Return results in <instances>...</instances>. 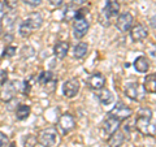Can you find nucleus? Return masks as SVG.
<instances>
[{
	"label": "nucleus",
	"instance_id": "f257e3e1",
	"mask_svg": "<svg viewBox=\"0 0 156 147\" xmlns=\"http://www.w3.org/2000/svg\"><path fill=\"white\" fill-rule=\"evenodd\" d=\"M154 119V112L150 108H140L135 120V128L140 134L147 137H155V124L151 122Z\"/></svg>",
	"mask_w": 156,
	"mask_h": 147
},
{
	"label": "nucleus",
	"instance_id": "a878e982",
	"mask_svg": "<svg viewBox=\"0 0 156 147\" xmlns=\"http://www.w3.org/2000/svg\"><path fill=\"white\" fill-rule=\"evenodd\" d=\"M77 14V9L73 7H66V9L64 11V21H72V20L76 18Z\"/></svg>",
	"mask_w": 156,
	"mask_h": 147
},
{
	"label": "nucleus",
	"instance_id": "f704fd0d",
	"mask_svg": "<svg viewBox=\"0 0 156 147\" xmlns=\"http://www.w3.org/2000/svg\"><path fill=\"white\" fill-rule=\"evenodd\" d=\"M150 25L152 26V29H155V16H152V18L150 20Z\"/></svg>",
	"mask_w": 156,
	"mask_h": 147
},
{
	"label": "nucleus",
	"instance_id": "423d86ee",
	"mask_svg": "<svg viewBox=\"0 0 156 147\" xmlns=\"http://www.w3.org/2000/svg\"><path fill=\"white\" fill-rule=\"evenodd\" d=\"M73 34L77 39L83 38L87 31L90 29V22L87 21L86 17H81V18H74L73 20Z\"/></svg>",
	"mask_w": 156,
	"mask_h": 147
},
{
	"label": "nucleus",
	"instance_id": "0eeeda50",
	"mask_svg": "<svg viewBox=\"0 0 156 147\" xmlns=\"http://www.w3.org/2000/svg\"><path fill=\"white\" fill-rule=\"evenodd\" d=\"M57 126L62 134H68L76 128V119L70 113H64L60 116L57 121Z\"/></svg>",
	"mask_w": 156,
	"mask_h": 147
},
{
	"label": "nucleus",
	"instance_id": "9b49d317",
	"mask_svg": "<svg viewBox=\"0 0 156 147\" xmlns=\"http://www.w3.org/2000/svg\"><path fill=\"white\" fill-rule=\"evenodd\" d=\"M130 37L133 42H142L148 37V31L142 23H136L130 29Z\"/></svg>",
	"mask_w": 156,
	"mask_h": 147
},
{
	"label": "nucleus",
	"instance_id": "412c9836",
	"mask_svg": "<svg viewBox=\"0 0 156 147\" xmlns=\"http://www.w3.org/2000/svg\"><path fill=\"white\" fill-rule=\"evenodd\" d=\"M30 112H31V108L27 104H20L16 109V119L20 121L26 120L29 115H30Z\"/></svg>",
	"mask_w": 156,
	"mask_h": 147
},
{
	"label": "nucleus",
	"instance_id": "c9c22d12",
	"mask_svg": "<svg viewBox=\"0 0 156 147\" xmlns=\"http://www.w3.org/2000/svg\"><path fill=\"white\" fill-rule=\"evenodd\" d=\"M2 34H3V26H2V23H0V37H2Z\"/></svg>",
	"mask_w": 156,
	"mask_h": 147
},
{
	"label": "nucleus",
	"instance_id": "2f4dec72",
	"mask_svg": "<svg viewBox=\"0 0 156 147\" xmlns=\"http://www.w3.org/2000/svg\"><path fill=\"white\" fill-rule=\"evenodd\" d=\"M48 2H50V4L53 7H60V5H62L64 0H48Z\"/></svg>",
	"mask_w": 156,
	"mask_h": 147
},
{
	"label": "nucleus",
	"instance_id": "4468645a",
	"mask_svg": "<svg viewBox=\"0 0 156 147\" xmlns=\"http://www.w3.org/2000/svg\"><path fill=\"white\" fill-rule=\"evenodd\" d=\"M69 42L66 41H60L57 42L55 47H53V55L57 59H64L68 55V51H69Z\"/></svg>",
	"mask_w": 156,
	"mask_h": 147
},
{
	"label": "nucleus",
	"instance_id": "a211bd4d",
	"mask_svg": "<svg viewBox=\"0 0 156 147\" xmlns=\"http://www.w3.org/2000/svg\"><path fill=\"white\" fill-rule=\"evenodd\" d=\"M87 52H89V45H87L86 42H80L77 43L73 48V56L76 59H83Z\"/></svg>",
	"mask_w": 156,
	"mask_h": 147
},
{
	"label": "nucleus",
	"instance_id": "20e7f679",
	"mask_svg": "<svg viewBox=\"0 0 156 147\" xmlns=\"http://www.w3.org/2000/svg\"><path fill=\"white\" fill-rule=\"evenodd\" d=\"M18 90L20 89L17 87L16 82H11V81L2 82L0 83V99L5 103L11 102Z\"/></svg>",
	"mask_w": 156,
	"mask_h": 147
},
{
	"label": "nucleus",
	"instance_id": "c85d7f7f",
	"mask_svg": "<svg viewBox=\"0 0 156 147\" xmlns=\"http://www.w3.org/2000/svg\"><path fill=\"white\" fill-rule=\"evenodd\" d=\"M17 0H5L3 4L5 5V8H8L9 11H13V9H16L17 8Z\"/></svg>",
	"mask_w": 156,
	"mask_h": 147
},
{
	"label": "nucleus",
	"instance_id": "e433bc0d",
	"mask_svg": "<svg viewBox=\"0 0 156 147\" xmlns=\"http://www.w3.org/2000/svg\"><path fill=\"white\" fill-rule=\"evenodd\" d=\"M9 147H16V143L13 142V143H11V146H9Z\"/></svg>",
	"mask_w": 156,
	"mask_h": 147
},
{
	"label": "nucleus",
	"instance_id": "ddd939ff",
	"mask_svg": "<svg viewBox=\"0 0 156 147\" xmlns=\"http://www.w3.org/2000/svg\"><path fill=\"white\" fill-rule=\"evenodd\" d=\"M25 22L27 23L29 26H30V29L34 31V30H37V29H41V26L43 25V17H42L41 13L33 12V13H30L26 17Z\"/></svg>",
	"mask_w": 156,
	"mask_h": 147
},
{
	"label": "nucleus",
	"instance_id": "dca6fc26",
	"mask_svg": "<svg viewBox=\"0 0 156 147\" xmlns=\"http://www.w3.org/2000/svg\"><path fill=\"white\" fill-rule=\"evenodd\" d=\"M133 65L135 68V70L139 72V73H147L148 69H150V61L146 56L136 57L134 60V63H133Z\"/></svg>",
	"mask_w": 156,
	"mask_h": 147
},
{
	"label": "nucleus",
	"instance_id": "72a5a7b5",
	"mask_svg": "<svg viewBox=\"0 0 156 147\" xmlns=\"http://www.w3.org/2000/svg\"><path fill=\"white\" fill-rule=\"evenodd\" d=\"M85 3H86V0H72V4L76 7L82 5V4H85Z\"/></svg>",
	"mask_w": 156,
	"mask_h": 147
},
{
	"label": "nucleus",
	"instance_id": "bb28decb",
	"mask_svg": "<svg viewBox=\"0 0 156 147\" xmlns=\"http://www.w3.org/2000/svg\"><path fill=\"white\" fill-rule=\"evenodd\" d=\"M23 145L25 147H34L37 145V137L35 135H26V138L23 139Z\"/></svg>",
	"mask_w": 156,
	"mask_h": 147
},
{
	"label": "nucleus",
	"instance_id": "6e6552de",
	"mask_svg": "<svg viewBox=\"0 0 156 147\" xmlns=\"http://www.w3.org/2000/svg\"><path fill=\"white\" fill-rule=\"evenodd\" d=\"M133 22H134V17L133 14L129 13V12H125L122 14H119L116 20V26L117 29L121 31V33H126L129 31L131 26H133Z\"/></svg>",
	"mask_w": 156,
	"mask_h": 147
},
{
	"label": "nucleus",
	"instance_id": "7c9ffc66",
	"mask_svg": "<svg viewBox=\"0 0 156 147\" xmlns=\"http://www.w3.org/2000/svg\"><path fill=\"white\" fill-rule=\"evenodd\" d=\"M25 4H27V5H30V7H38V5H41L43 0H22Z\"/></svg>",
	"mask_w": 156,
	"mask_h": 147
},
{
	"label": "nucleus",
	"instance_id": "c756f323",
	"mask_svg": "<svg viewBox=\"0 0 156 147\" xmlns=\"http://www.w3.org/2000/svg\"><path fill=\"white\" fill-rule=\"evenodd\" d=\"M9 143V138L7 134H4L3 131H0V147H7Z\"/></svg>",
	"mask_w": 156,
	"mask_h": 147
},
{
	"label": "nucleus",
	"instance_id": "aec40b11",
	"mask_svg": "<svg viewBox=\"0 0 156 147\" xmlns=\"http://www.w3.org/2000/svg\"><path fill=\"white\" fill-rule=\"evenodd\" d=\"M115 17L111 14V12L107 9L105 7L100 11V14H99V22L103 25L104 27H108L112 25V20H113Z\"/></svg>",
	"mask_w": 156,
	"mask_h": 147
},
{
	"label": "nucleus",
	"instance_id": "393cba45",
	"mask_svg": "<svg viewBox=\"0 0 156 147\" xmlns=\"http://www.w3.org/2000/svg\"><path fill=\"white\" fill-rule=\"evenodd\" d=\"M18 31H20V35L23 37V38L30 37V35H31V33H33V30L30 29V26H29L25 21H22V22H21V25H20Z\"/></svg>",
	"mask_w": 156,
	"mask_h": 147
},
{
	"label": "nucleus",
	"instance_id": "2eb2a0df",
	"mask_svg": "<svg viewBox=\"0 0 156 147\" xmlns=\"http://www.w3.org/2000/svg\"><path fill=\"white\" fill-rule=\"evenodd\" d=\"M96 96H98V99H99V102L101 103V104H104V106L111 104V103L113 102V99H115L113 92H112L111 90H108V89H104V87L103 89H100V90H98Z\"/></svg>",
	"mask_w": 156,
	"mask_h": 147
},
{
	"label": "nucleus",
	"instance_id": "f3484780",
	"mask_svg": "<svg viewBox=\"0 0 156 147\" xmlns=\"http://www.w3.org/2000/svg\"><path fill=\"white\" fill-rule=\"evenodd\" d=\"M125 142V134L120 130H116L113 134H111L109 139H108V143L109 147H121Z\"/></svg>",
	"mask_w": 156,
	"mask_h": 147
},
{
	"label": "nucleus",
	"instance_id": "4be33fe9",
	"mask_svg": "<svg viewBox=\"0 0 156 147\" xmlns=\"http://www.w3.org/2000/svg\"><path fill=\"white\" fill-rule=\"evenodd\" d=\"M38 82L41 85H48V83H52L55 81V77H53V73L50 70H43L39 73V76L37 77Z\"/></svg>",
	"mask_w": 156,
	"mask_h": 147
},
{
	"label": "nucleus",
	"instance_id": "473e14b6",
	"mask_svg": "<svg viewBox=\"0 0 156 147\" xmlns=\"http://www.w3.org/2000/svg\"><path fill=\"white\" fill-rule=\"evenodd\" d=\"M5 13H7V12H5V5H4V4L0 2V18H3Z\"/></svg>",
	"mask_w": 156,
	"mask_h": 147
},
{
	"label": "nucleus",
	"instance_id": "f03ea898",
	"mask_svg": "<svg viewBox=\"0 0 156 147\" xmlns=\"http://www.w3.org/2000/svg\"><path fill=\"white\" fill-rule=\"evenodd\" d=\"M37 142L43 147H55L60 142L58 131L55 128H47L39 131L37 137Z\"/></svg>",
	"mask_w": 156,
	"mask_h": 147
},
{
	"label": "nucleus",
	"instance_id": "b1692460",
	"mask_svg": "<svg viewBox=\"0 0 156 147\" xmlns=\"http://www.w3.org/2000/svg\"><path fill=\"white\" fill-rule=\"evenodd\" d=\"M16 14L13 13V11H11L9 13H5L4 14V17H3V20H4V25H5L8 29H12L13 26H14V21H16Z\"/></svg>",
	"mask_w": 156,
	"mask_h": 147
},
{
	"label": "nucleus",
	"instance_id": "6ab92c4d",
	"mask_svg": "<svg viewBox=\"0 0 156 147\" xmlns=\"http://www.w3.org/2000/svg\"><path fill=\"white\" fill-rule=\"evenodd\" d=\"M143 90L146 92H151L154 94L156 91V74L152 73V74H148L147 77L144 78V82H143Z\"/></svg>",
	"mask_w": 156,
	"mask_h": 147
},
{
	"label": "nucleus",
	"instance_id": "9d476101",
	"mask_svg": "<svg viewBox=\"0 0 156 147\" xmlns=\"http://www.w3.org/2000/svg\"><path fill=\"white\" fill-rule=\"evenodd\" d=\"M104 85H105V77L99 72L92 73V74H90L89 78H87V86H89L91 90L98 91V90L103 89Z\"/></svg>",
	"mask_w": 156,
	"mask_h": 147
},
{
	"label": "nucleus",
	"instance_id": "7ed1b4c3",
	"mask_svg": "<svg viewBox=\"0 0 156 147\" xmlns=\"http://www.w3.org/2000/svg\"><path fill=\"white\" fill-rule=\"evenodd\" d=\"M124 92L130 99L140 102L144 99L146 91L143 90V86L139 85L138 82H128V83H125V86H124Z\"/></svg>",
	"mask_w": 156,
	"mask_h": 147
},
{
	"label": "nucleus",
	"instance_id": "39448f33",
	"mask_svg": "<svg viewBox=\"0 0 156 147\" xmlns=\"http://www.w3.org/2000/svg\"><path fill=\"white\" fill-rule=\"evenodd\" d=\"M108 115L112 116V117H115V119H117L119 121H124L126 119H129V117H131L133 111H131L130 107L124 104L122 102H119L113 108L108 112Z\"/></svg>",
	"mask_w": 156,
	"mask_h": 147
},
{
	"label": "nucleus",
	"instance_id": "5701e85b",
	"mask_svg": "<svg viewBox=\"0 0 156 147\" xmlns=\"http://www.w3.org/2000/svg\"><path fill=\"white\" fill-rule=\"evenodd\" d=\"M105 8L111 12V14L115 18L120 14V3H119V0H107Z\"/></svg>",
	"mask_w": 156,
	"mask_h": 147
},
{
	"label": "nucleus",
	"instance_id": "f8f14e48",
	"mask_svg": "<svg viewBox=\"0 0 156 147\" xmlns=\"http://www.w3.org/2000/svg\"><path fill=\"white\" fill-rule=\"evenodd\" d=\"M120 124H121V121H119L117 119H115V117H112L109 115H107L101 126H103V130L105 131V134L111 135V134H113L116 130H119Z\"/></svg>",
	"mask_w": 156,
	"mask_h": 147
},
{
	"label": "nucleus",
	"instance_id": "cd10ccee",
	"mask_svg": "<svg viewBox=\"0 0 156 147\" xmlns=\"http://www.w3.org/2000/svg\"><path fill=\"white\" fill-rule=\"evenodd\" d=\"M16 47L13 46H7L5 48H4V52H3V57H12L16 55Z\"/></svg>",
	"mask_w": 156,
	"mask_h": 147
},
{
	"label": "nucleus",
	"instance_id": "1a4fd4ad",
	"mask_svg": "<svg viewBox=\"0 0 156 147\" xmlns=\"http://www.w3.org/2000/svg\"><path fill=\"white\" fill-rule=\"evenodd\" d=\"M81 83L77 78H70V80H66L62 85V94L66 98H74L78 91H80Z\"/></svg>",
	"mask_w": 156,
	"mask_h": 147
}]
</instances>
